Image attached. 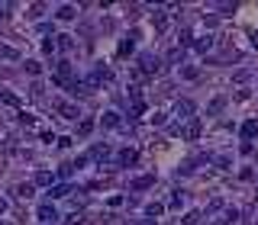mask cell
I'll return each instance as SVG.
<instances>
[{"label":"cell","mask_w":258,"mask_h":225,"mask_svg":"<svg viewBox=\"0 0 258 225\" xmlns=\"http://www.w3.org/2000/svg\"><path fill=\"white\" fill-rule=\"evenodd\" d=\"M126 109H129V116H133V119H139L142 113H145V100H142V93L129 90V97H126Z\"/></svg>","instance_id":"1"},{"label":"cell","mask_w":258,"mask_h":225,"mask_svg":"<svg viewBox=\"0 0 258 225\" xmlns=\"http://www.w3.org/2000/svg\"><path fill=\"white\" fill-rule=\"evenodd\" d=\"M139 68H142V74H158V71H162V58L152 55V52H145L139 58Z\"/></svg>","instance_id":"2"},{"label":"cell","mask_w":258,"mask_h":225,"mask_svg":"<svg viewBox=\"0 0 258 225\" xmlns=\"http://www.w3.org/2000/svg\"><path fill=\"white\" fill-rule=\"evenodd\" d=\"M200 129H204V123H200V119H190V123L178 125V135H184V139H190V142H194L197 135H200Z\"/></svg>","instance_id":"3"},{"label":"cell","mask_w":258,"mask_h":225,"mask_svg":"<svg viewBox=\"0 0 258 225\" xmlns=\"http://www.w3.org/2000/svg\"><path fill=\"white\" fill-rule=\"evenodd\" d=\"M174 113H178V119L190 123V119H194V113H197V106L190 100H178V103H174Z\"/></svg>","instance_id":"4"},{"label":"cell","mask_w":258,"mask_h":225,"mask_svg":"<svg viewBox=\"0 0 258 225\" xmlns=\"http://www.w3.org/2000/svg\"><path fill=\"white\" fill-rule=\"evenodd\" d=\"M136 161H139V151H136V148H123V151L117 155L119 167H129V164H136Z\"/></svg>","instance_id":"5"},{"label":"cell","mask_w":258,"mask_h":225,"mask_svg":"<svg viewBox=\"0 0 258 225\" xmlns=\"http://www.w3.org/2000/svg\"><path fill=\"white\" fill-rule=\"evenodd\" d=\"M94 81L87 78V81H74V87H71V93H78V97H87V93H94Z\"/></svg>","instance_id":"6"},{"label":"cell","mask_w":258,"mask_h":225,"mask_svg":"<svg viewBox=\"0 0 258 225\" xmlns=\"http://www.w3.org/2000/svg\"><path fill=\"white\" fill-rule=\"evenodd\" d=\"M152 184H155V174H145V177H136L133 184H129V190H136V193H139V190H149Z\"/></svg>","instance_id":"7"},{"label":"cell","mask_w":258,"mask_h":225,"mask_svg":"<svg viewBox=\"0 0 258 225\" xmlns=\"http://www.w3.org/2000/svg\"><path fill=\"white\" fill-rule=\"evenodd\" d=\"M87 158H91V161H107L110 158V145H94L91 151H87Z\"/></svg>","instance_id":"8"},{"label":"cell","mask_w":258,"mask_h":225,"mask_svg":"<svg viewBox=\"0 0 258 225\" xmlns=\"http://www.w3.org/2000/svg\"><path fill=\"white\" fill-rule=\"evenodd\" d=\"M91 81H94V87L97 84H110V81H113V71L110 68H97L94 74H91Z\"/></svg>","instance_id":"9"},{"label":"cell","mask_w":258,"mask_h":225,"mask_svg":"<svg viewBox=\"0 0 258 225\" xmlns=\"http://www.w3.org/2000/svg\"><path fill=\"white\" fill-rule=\"evenodd\" d=\"M39 219H42V222H48V225H52V222H58V212H55V206H52V203L39 206Z\"/></svg>","instance_id":"10"},{"label":"cell","mask_w":258,"mask_h":225,"mask_svg":"<svg viewBox=\"0 0 258 225\" xmlns=\"http://www.w3.org/2000/svg\"><path fill=\"white\" fill-rule=\"evenodd\" d=\"M239 132H242L245 142H252V139L258 135V119H249V123H242V129H239Z\"/></svg>","instance_id":"11"},{"label":"cell","mask_w":258,"mask_h":225,"mask_svg":"<svg viewBox=\"0 0 258 225\" xmlns=\"http://www.w3.org/2000/svg\"><path fill=\"white\" fill-rule=\"evenodd\" d=\"M152 23H155V32H164V29H168V13H164V10H155Z\"/></svg>","instance_id":"12"},{"label":"cell","mask_w":258,"mask_h":225,"mask_svg":"<svg viewBox=\"0 0 258 225\" xmlns=\"http://www.w3.org/2000/svg\"><path fill=\"white\" fill-rule=\"evenodd\" d=\"M58 113H62L65 119H81V116H78V106H74V103H58Z\"/></svg>","instance_id":"13"},{"label":"cell","mask_w":258,"mask_h":225,"mask_svg":"<svg viewBox=\"0 0 258 225\" xmlns=\"http://www.w3.org/2000/svg\"><path fill=\"white\" fill-rule=\"evenodd\" d=\"M103 125H107V129H126L123 119H119L117 113H103Z\"/></svg>","instance_id":"14"},{"label":"cell","mask_w":258,"mask_h":225,"mask_svg":"<svg viewBox=\"0 0 258 225\" xmlns=\"http://www.w3.org/2000/svg\"><path fill=\"white\" fill-rule=\"evenodd\" d=\"M55 45H58V52H71V48H74V39H71V36H55Z\"/></svg>","instance_id":"15"},{"label":"cell","mask_w":258,"mask_h":225,"mask_svg":"<svg viewBox=\"0 0 258 225\" xmlns=\"http://www.w3.org/2000/svg\"><path fill=\"white\" fill-rule=\"evenodd\" d=\"M184 203H188V193H171V203H168V209H181V206H184Z\"/></svg>","instance_id":"16"},{"label":"cell","mask_w":258,"mask_h":225,"mask_svg":"<svg viewBox=\"0 0 258 225\" xmlns=\"http://www.w3.org/2000/svg\"><path fill=\"white\" fill-rule=\"evenodd\" d=\"M0 100L7 103V106H20V97H16L13 90H0Z\"/></svg>","instance_id":"17"},{"label":"cell","mask_w":258,"mask_h":225,"mask_svg":"<svg viewBox=\"0 0 258 225\" xmlns=\"http://www.w3.org/2000/svg\"><path fill=\"white\" fill-rule=\"evenodd\" d=\"M181 58H184V48H171V52H168V55H164V61H168V64H178L181 61Z\"/></svg>","instance_id":"18"},{"label":"cell","mask_w":258,"mask_h":225,"mask_svg":"<svg viewBox=\"0 0 258 225\" xmlns=\"http://www.w3.org/2000/svg\"><path fill=\"white\" fill-rule=\"evenodd\" d=\"M71 193V186L68 184H55V186H48V196H68Z\"/></svg>","instance_id":"19"},{"label":"cell","mask_w":258,"mask_h":225,"mask_svg":"<svg viewBox=\"0 0 258 225\" xmlns=\"http://www.w3.org/2000/svg\"><path fill=\"white\" fill-rule=\"evenodd\" d=\"M36 184L39 186H55V174H46V171L36 174Z\"/></svg>","instance_id":"20"},{"label":"cell","mask_w":258,"mask_h":225,"mask_svg":"<svg viewBox=\"0 0 258 225\" xmlns=\"http://www.w3.org/2000/svg\"><path fill=\"white\" fill-rule=\"evenodd\" d=\"M235 219H239V212H235V209H226V212H223V219H216L213 225H229V222H235Z\"/></svg>","instance_id":"21"},{"label":"cell","mask_w":258,"mask_h":225,"mask_svg":"<svg viewBox=\"0 0 258 225\" xmlns=\"http://www.w3.org/2000/svg\"><path fill=\"white\" fill-rule=\"evenodd\" d=\"M178 42H181V48H188V45H194V32H190V29H181Z\"/></svg>","instance_id":"22"},{"label":"cell","mask_w":258,"mask_h":225,"mask_svg":"<svg viewBox=\"0 0 258 225\" xmlns=\"http://www.w3.org/2000/svg\"><path fill=\"white\" fill-rule=\"evenodd\" d=\"M74 13H78V10L65 3V7H58V13H55V16H58V20H74Z\"/></svg>","instance_id":"23"},{"label":"cell","mask_w":258,"mask_h":225,"mask_svg":"<svg viewBox=\"0 0 258 225\" xmlns=\"http://www.w3.org/2000/svg\"><path fill=\"white\" fill-rule=\"evenodd\" d=\"M200 219H204V212H188V216H184V222H181V225H200Z\"/></svg>","instance_id":"24"},{"label":"cell","mask_w":258,"mask_h":225,"mask_svg":"<svg viewBox=\"0 0 258 225\" xmlns=\"http://www.w3.org/2000/svg\"><path fill=\"white\" fill-rule=\"evenodd\" d=\"M133 39H136V36H133ZM133 39H123V45H119V58H126V55H133Z\"/></svg>","instance_id":"25"},{"label":"cell","mask_w":258,"mask_h":225,"mask_svg":"<svg viewBox=\"0 0 258 225\" xmlns=\"http://www.w3.org/2000/svg\"><path fill=\"white\" fill-rule=\"evenodd\" d=\"M94 132V119H84V123L78 125V135H91Z\"/></svg>","instance_id":"26"},{"label":"cell","mask_w":258,"mask_h":225,"mask_svg":"<svg viewBox=\"0 0 258 225\" xmlns=\"http://www.w3.org/2000/svg\"><path fill=\"white\" fill-rule=\"evenodd\" d=\"M162 209H164L162 203H149V206H145V212H149L152 219H155V216H162Z\"/></svg>","instance_id":"27"},{"label":"cell","mask_w":258,"mask_h":225,"mask_svg":"<svg viewBox=\"0 0 258 225\" xmlns=\"http://www.w3.org/2000/svg\"><path fill=\"white\" fill-rule=\"evenodd\" d=\"M16 196H23V200L32 196V184H20V186H16Z\"/></svg>","instance_id":"28"},{"label":"cell","mask_w":258,"mask_h":225,"mask_svg":"<svg viewBox=\"0 0 258 225\" xmlns=\"http://www.w3.org/2000/svg\"><path fill=\"white\" fill-rule=\"evenodd\" d=\"M42 52H46V55H55V52H58V45H55V39H46V42H42Z\"/></svg>","instance_id":"29"},{"label":"cell","mask_w":258,"mask_h":225,"mask_svg":"<svg viewBox=\"0 0 258 225\" xmlns=\"http://www.w3.org/2000/svg\"><path fill=\"white\" fill-rule=\"evenodd\" d=\"M0 58H20V55H16V48H10V45H0Z\"/></svg>","instance_id":"30"},{"label":"cell","mask_w":258,"mask_h":225,"mask_svg":"<svg viewBox=\"0 0 258 225\" xmlns=\"http://www.w3.org/2000/svg\"><path fill=\"white\" fill-rule=\"evenodd\" d=\"M71 174H74V164H62V171H58V177H62V180H68Z\"/></svg>","instance_id":"31"},{"label":"cell","mask_w":258,"mask_h":225,"mask_svg":"<svg viewBox=\"0 0 258 225\" xmlns=\"http://www.w3.org/2000/svg\"><path fill=\"white\" fill-rule=\"evenodd\" d=\"M210 161H213V164H216V167H229V164H233V161H229V158H223V155H213V158H210Z\"/></svg>","instance_id":"32"},{"label":"cell","mask_w":258,"mask_h":225,"mask_svg":"<svg viewBox=\"0 0 258 225\" xmlns=\"http://www.w3.org/2000/svg\"><path fill=\"white\" fill-rule=\"evenodd\" d=\"M210 45H213V39H210V36H207V39H197V42H194V48H200V52H207Z\"/></svg>","instance_id":"33"},{"label":"cell","mask_w":258,"mask_h":225,"mask_svg":"<svg viewBox=\"0 0 258 225\" xmlns=\"http://www.w3.org/2000/svg\"><path fill=\"white\" fill-rule=\"evenodd\" d=\"M26 71H29L32 78H36V74H39V71H42V64H39V61H26Z\"/></svg>","instance_id":"34"},{"label":"cell","mask_w":258,"mask_h":225,"mask_svg":"<svg viewBox=\"0 0 258 225\" xmlns=\"http://www.w3.org/2000/svg\"><path fill=\"white\" fill-rule=\"evenodd\" d=\"M223 103H226V100H223V97H216V100L210 103V109H207V113H219V109H223Z\"/></svg>","instance_id":"35"},{"label":"cell","mask_w":258,"mask_h":225,"mask_svg":"<svg viewBox=\"0 0 258 225\" xmlns=\"http://www.w3.org/2000/svg\"><path fill=\"white\" fill-rule=\"evenodd\" d=\"M20 123L23 125H36V116H32V113H20Z\"/></svg>","instance_id":"36"},{"label":"cell","mask_w":258,"mask_h":225,"mask_svg":"<svg viewBox=\"0 0 258 225\" xmlns=\"http://www.w3.org/2000/svg\"><path fill=\"white\" fill-rule=\"evenodd\" d=\"M107 203H110V206H113V209H117V206H123V203H126V200H123V196H110V200H107Z\"/></svg>","instance_id":"37"},{"label":"cell","mask_w":258,"mask_h":225,"mask_svg":"<svg viewBox=\"0 0 258 225\" xmlns=\"http://www.w3.org/2000/svg\"><path fill=\"white\" fill-rule=\"evenodd\" d=\"M126 225H155L152 219H139V222H126Z\"/></svg>","instance_id":"38"},{"label":"cell","mask_w":258,"mask_h":225,"mask_svg":"<svg viewBox=\"0 0 258 225\" xmlns=\"http://www.w3.org/2000/svg\"><path fill=\"white\" fill-rule=\"evenodd\" d=\"M3 212H7V200H0V216H3Z\"/></svg>","instance_id":"39"},{"label":"cell","mask_w":258,"mask_h":225,"mask_svg":"<svg viewBox=\"0 0 258 225\" xmlns=\"http://www.w3.org/2000/svg\"><path fill=\"white\" fill-rule=\"evenodd\" d=\"M0 16H3V7H0Z\"/></svg>","instance_id":"40"},{"label":"cell","mask_w":258,"mask_h":225,"mask_svg":"<svg viewBox=\"0 0 258 225\" xmlns=\"http://www.w3.org/2000/svg\"><path fill=\"white\" fill-rule=\"evenodd\" d=\"M255 200H258V190H255Z\"/></svg>","instance_id":"41"},{"label":"cell","mask_w":258,"mask_h":225,"mask_svg":"<svg viewBox=\"0 0 258 225\" xmlns=\"http://www.w3.org/2000/svg\"><path fill=\"white\" fill-rule=\"evenodd\" d=\"M255 39H258V32H255Z\"/></svg>","instance_id":"42"}]
</instances>
